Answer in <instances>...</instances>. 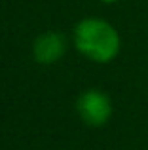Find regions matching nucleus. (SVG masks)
I'll list each match as a JSON object with an SVG mask.
<instances>
[{"label": "nucleus", "instance_id": "f257e3e1", "mask_svg": "<svg viewBox=\"0 0 148 150\" xmlns=\"http://www.w3.org/2000/svg\"><path fill=\"white\" fill-rule=\"evenodd\" d=\"M74 48L93 63H110L122 48L120 33L112 23L101 17H84L76 23L72 33Z\"/></svg>", "mask_w": 148, "mask_h": 150}, {"label": "nucleus", "instance_id": "f03ea898", "mask_svg": "<svg viewBox=\"0 0 148 150\" xmlns=\"http://www.w3.org/2000/svg\"><path fill=\"white\" fill-rule=\"evenodd\" d=\"M76 110L84 124L101 127L112 116V101L101 89H85L76 101Z\"/></svg>", "mask_w": 148, "mask_h": 150}, {"label": "nucleus", "instance_id": "7ed1b4c3", "mask_svg": "<svg viewBox=\"0 0 148 150\" xmlns=\"http://www.w3.org/2000/svg\"><path fill=\"white\" fill-rule=\"evenodd\" d=\"M67 51V40L59 33H44L34 40L32 55L40 65H53Z\"/></svg>", "mask_w": 148, "mask_h": 150}, {"label": "nucleus", "instance_id": "20e7f679", "mask_svg": "<svg viewBox=\"0 0 148 150\" xmlns=\"http://www.w3.org/2000/svg\"><path fill=\"white\" fill-rule=\"evenodd\" d=\"M101 2H104V4H114V2H118V0H101Z\"/></svg>", "mask_w": 148, "mask_h": 150}]
</instances>
